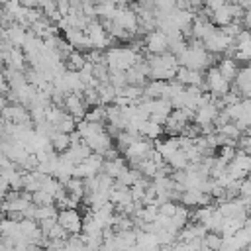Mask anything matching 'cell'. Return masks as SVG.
<instances>
[{
  "label": "cell",
  "mask_w": 251,
  "mask_h": 251,
  "mask_svg": "<svg viewBox=\"0 0 251 251\" xmlns=\"http://www.w3.org/2000/svg\"><path fill=\"white\" fill-rule=\"evenodd\" d=\"M141 57H143L141 51H137L131 45H112V47L104 49V61L110 71H127Z\"/></svg>",
  "instance_id": "1"
},
{
  "label": "cell",
  "mask_w": 251,
  "mask_h": 251,
  "mask_svg": "<svg viewBox=\"0 0 251 251\" xmlns=\"http://www.w3.org/2000/svg\"><path fill=\"white\" fill-rule=\"evenodd\" d=\"M149 63V78L155 80H173L178 71V57L171 51L161 53V55H147Z\"/></svg>",
  "instance_id": "2"
},
{
  "label": "cell",
  "mask_w": 251,
  "mask_h": 251,
  "mask_svg": "<svg viewBox=\"0 0 251 251\" xmlns=\"http://www.w3.org/2000/svg\"><path fill=\"white\" fill-rule=\"evenodd\" d=\"M153 149H155L153 139L139 137V139H135V141L126 149L124 157H126V161L129 163V167H137V165H139V161H143V159L151 157Z\"/></svg>",
  "instance_id": "3"
},
{
  "label": "cell",
  "mask_w": 251,
  "mask_h": 251,
  "mask_svg": "<svg viewBox=\"0 0 251 251\" xmlns=\"http://www.w3.org/2000/svg\"><path fill=\"white\" fill-rule=\"evenodd\" d=\"M206 84H208V92H212L214 96H220V98L231 90V82L227 78H224L218 65H214L206 71Z\"/></svg>",
  "instance_id": "4"
},
{
  "label": "cell",
  "mask_w": 251,
  "mask_h": 251,
  "mask_svg": "<svg viewBox=\"0 0 251 251\" xmlns=\"http://www.w3.org/2000/svg\"><path fill=\"white\" fill-rule=\"evenodd\" d=\"M112 22H114L118 27L129 31V33H135V35L139 33V18H137V12H135L131 6H127V8H118L116 14H114V18H112Z\"/></svg>",
  "instance_id": "5"
},
{
  "label": "cell",
  "mask_w": 251,
  "mask_h": 251,
  "mask_svg": "<svg viewBox=\"0 0 251 251\" xmlns=\"http://www.w3.org/2000/svg\"><path fill=\"white\" fill-rule=\"evenodd\" d=\"M143 45L147 49V53L151 55H161L169 51V35L161 29H153L149 33H145L143 37Z\"/></svg>",
  "instance_id": "6"
},
{
  "label": "cell",
  "mask_w": 251,
  "mask_h": 251,
  "mask_svg": "<svg viewBox=\"0 0 251 251\" xmlns=\"http://www.w3.org/2000/svg\"><path fill=\"white\" fill-rule=\"evenodd\" d=\"M63 108H65L76 122L84 120V116H86V112H88V106H86V102H84V96L78 94V92H67V94H65V104H63Z\"/></svg>",
  "instance_id": "7"
},
{
  "label": "cell",
  "mask_w": 251,
  "mask_h": 251,
  "mask_svg": "<svg viewBox=\"0 0 251 251\" xmlns=\"http://www.w3.org/2000/svg\"><path fill=\"white\" fill-rule=\"evenodd\" d=\"M59 224L69 231V233H82V216L78 214L76 208H67L59 210Z\"/></svg>",
  "instance_id": "8"
},
{
  "label": "cell",
  "mask_w": 251,
  "mask_h": 251,
  "mask_svg": "<svg viewBox=\"0 0 251 251\" xmlns=\"http://www.w3.org/2000/svg\"><path fill=\"white\" fill-rule=\"evenodd\" d=\"M218 114H220V108H218L216 96H214V100L202 102V104L196 108V112H194V122H196V124H208V122H214V120L218 118Z\"/></svg>",
  "instance_id": "9"
},
{
  "label": "cell",
  "mask_w": 251,
  "mask_h": 251,
  "mask_svg": "<svg viewBox=\"0 0 251 251\" xmlns=\"http://www.w3.org/2000/svg\"><path fill=\"white\" fill-rule=\"evenodd\" d=\"M27 35H29V29L24 27V25H20V24H12L10 27H4L2 29V37L10 39V43L14 47H24Z\"/></svg>",
  "instance_id": "10"
},
{
  "label": "cell",
  "mask_w": 251,
  "mask_h": 251,
  "mask_svg": "<svg viewBox=\"0 0 251 251\" xmlns=\"http://www.w3.org/2000/svg\"><path fill=\"white\" fill-rule=\"evenodd\" d=\"M129 167V163L126 161V157H116V159H106L104 161V173H108L112 178H120V175Z\"/></svg>",
  "instance_id": "11"
},
{
  "label": "cell",
  "mask_w": 251,
  "mask_h": 251,
  "mask_svg": "<svg viewBox=\"0 0 251 251\" xmlns=\"http://www.w3.org/2000/svg\"><path fill=\"white\" fill-rule=\"evenodd\" d=\"M88 59H86V53L82 51H71L67 57H65V65H67V71H75V73H80L84 67H86Z\"/></svg>",
  "instance_id": "12"
},
{
  "label": "cell",
  "mask_w": 251,
  "mask_h": 251,
  "mask_svg": "<svg viewBox=\"0 0 251 251\" xmlns=\"http://www.w3.org/2000/svg\"><path fill=\"white\" fill-rule=\"evenodd\" d=\"M218 69H220V73L224 75V78H227L229 82H235V78H237V75H239V67H237V59H231V57H226V59H222L220 63H218Z\"/></svg>",
  "instance_id": "13"
},
{
  "label": "cell",
  "mask_w": 251,
  "mask_h": 251,
  "mask_svg": "<svg viewBox=\"0 0 251 251\" xmlns=\"http://www.w3.org/2000/svg\"><path fill=\"white\" fill-rule=\"evenodd\" d=\"M65 186H67V192H69V196H73V198H76L78 202H80V200H84V194H86V186H84V178H78V176H73V178H69V180L65 182Z\"/></svg>",
  "instance_id": "14"
},
{
  "label": "cell",
  "mask_w": 251,
  "mask_h": 251,
  "mask_svg": "<svg viewBox=\"0 0 251 251\" xmlns=\"http://www.w3.org/2000/svg\"><path fill=\"white\" fill-rule=\"evenodd\" d=\"M165 88H167V80H155L151 78L145 86H143V96L145 98H163L165 96Z\"/></svg>",
  "instance_id": "15"
},
{
  "label": "cell",
  "mask_w": 251,
  "mask_h": 251,
  "mask_svg": "<svg viewBox=\"0 0 251 251\" xmlns=\"http://www.w3.org/2000/svg\"><path fill=\"white\" fill-rule=\"evenodd\" d=\"M161 133H165V126H161L159 122L155 120H145L141 124V137H147V139H157Z\"/></svg>",
  "instance_id": "16"
},
{
  "label": "cell",
  "mask_w": 251,
  "mask_h": 251,
  "mask_svg": "<svg viewBox=\"0 0 251 251\" xmlns=\"http://www.w3.org/2000/svg\"><path fill=\"white\" fill-rule=\"evenodd\" d=\"M98 94H100V104H102V106H110V104L116 102L118 88L112 86L110 82H100V84H98Z\"/></svg>",
  "instance_id": "17"
},
{
  "label": "cell",
  "mask_w": 251,
  "mask_h": 251,
  "mask_svg": "<svg viewBox=\"0 0 251 251\" xmlns=\"http://www.w3.org/2000/svg\"><path fill=\"white\" fill-rule=\"evenodd\" d=\"M165 161L173 167V171H182V169H188V167H190L188 155H186V151H182V149L175 151V153H173L171 157H167Z\"/></svg>",
  "instance_id": "18"
},
{
  "label": "cell",
  "mask_w": 251,
  "mask_h": 251,
  "mask_svg": "<svg viewBox=\"0 0 251 251\" xmlns=\"http://www.w3.org/2000/svg\"><path fill=\"white\" fill-rule=\"evenodd\" d=\"M71 143H73V139H71V133H63V131H57L53 137H51V145H53V149L61 155V153H65L69 147H71Z\"/></svg>",
  "instance_id": "19"
},
{
  "label": "cell",
  "mask_w": 251,
  "mask_h": 251,
  "mask_svg": "<svg viewBox=\"0 0 251 251\" xmlns=\"http://www.w3.org/2000/svg\"><path fill=\"white\" fill-rule=\"evenodd\" d=\"M49 218H59V208L57 204H47V206H37L35 208V220H49Z\"/></svg>",
  "instance_id": "20"
},
{
  "label": "cell",
  "mask_w": 251,
  "mask_h": 251,
  "mask_svg": "<svg viewBox=\"0 0 251 251\" xmlns=\"http://www.w3.org/2000/svg\"><path fill=\"white\" fill-rule=\"evenodd\" d=\"M84 120H88V122H102V124H104V122H106V106L98 104V106L88 108Z\"/></svg>",
  "instance_id": "21"
},
{
  "label": "cell",
  "mask_w": 251,
  "mask_h": 251,
  "mask_svg": "<svg viewBox=\"0 0 251 251\" xmlns=\"http://www.w3.org/2000/svg\"><path fill=\"white\" fill-rule=\"evenodd\" d=\"M31 200H33V204H35V206L55 204V196H53V194H49V192H47V190H43V188L35 190V192L31 194Z\"/></svg>",
  "instance_id": "22"
},
{
  "label": "cell",
  "mask_w": 251,
  "mask_h": 251,
  "mask_svg": "<svg viewBox=\"0 0 251 251\" xmlns=\"http://www.w3.org/2000/svg\"><path fill=\"white\" fill-rule=\"evenodd\" d=\"M178 204H180V202H175V200H167V202L159 204V214L173 218V216L176 214V210H178Z\"/></svg>",
  "instance_id": "23"
},
{
  "label": "cell",
  "mask_w": 251,
  "mask_h": 251,
  "mask_svg": "<svg viewBox=\"0 0 251 251\" xmlns=\"http://www.w3.org/2000/svg\"><path fill=\"white\" fill-rule=\"evenodd\" d=\"M69 235H71V233H69V231L59 224V222H57V224L51 227V231L47 233V237H49V239H69Z\"/></svg>",
  "instance_id": "24"
},
{
  "label": "cell",
  "mask_w": 251,
  "mask_h": 251,
  "mask_svg": "<svg viewBox=\"0 0 251 251\" xmlns=\"http://www.w3.org/2000/svg\"><path fill=\"white\" fill-rule=\"evenodd\" d=\"M155 10H163V12H171L176 8V0H155Z\"/></svg>",
  "instance_id": "25"
},
{
  "label": "cell",
  "mask_w": 251,
  "mask_h": 251,
  "mask_svg": "<svg viewBox=\"0 0 251 251\" xmlns=\"http://www.w3.org/2000/svg\"><path fill=\"white\" fill-rule=\"evenodd\" d=\"M224 4H227V0H204V8H208V10H216Z\"/></svg>",
  "instance_id": "26"
},
{
  "label": "cell",
  "mask_w": 251,
  "mask_h": 251,
  "mask_svg": "<svg viewBox=\"0 0 251 251\" xmlns=\"http://www.w3.org/2000/svg\"><path fill=\"white\" fill-rule=\"evenodd\" d=\"M243 27H247V29H251V8L249 10H245V14H243Z\"/></svg>",
  "instance_id": "27"
},
{
  "label": "cell",
  "mask_w": 251,
  "mask_h": 251,
  "mask_svg": "<svg viewBox=\"0 0 251 251\" xmlns=\"http://www.w3.org/2000/svg\"><path fill=\"white\" fill-rule=\"evenodd\" d=\"M243 98H249V100H251V90H249V92H247V94H245Z\"/></svg>",
  "instance_id": "28"
}]
</instances>
